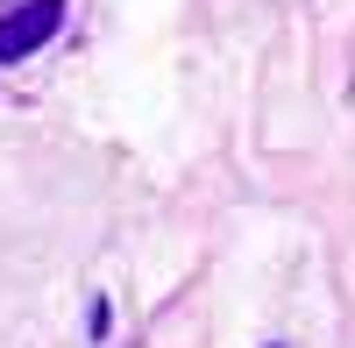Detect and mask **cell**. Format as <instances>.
<instances>
[{
    "instance_id": "obj_2",
    "label": "cell",
    "mask_w": 355,
    "mask_h": 348,
    "mask_svg": "<svg viewBox=\"0 0 355 348\" xmlns=\"http://www.w3.org/2000/svg\"><path fill=\"white\" fill-rule=\"evenodd\" d=\"M85 327H93V341H107V327H114V313H107V299H93V313H85Z\"/></svg>"
},
{
    "instance_id": "obj_1",
    "label": "cell",
    "mask_w": 355,
    "mask_h": 348,
    "mask_svg": "<svg viewBox=\"0 0 355 348\" xmlns=\"http://www.w3.org/2000/svg\"><path fill=\"white\" fill-rule=\"evenodd\" d=\"M57 28H64V0H21V8H8L0 15V64L36 57Z\"/></svg>"
}]
</instances>
